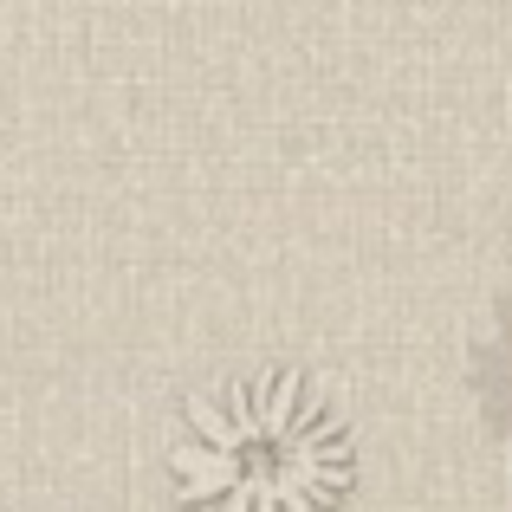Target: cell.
<instances>
[{"label":"cell","instance_id":"obj_2","mask_svg":"<svg viewBox=\"0 0 512 512\" xmlns=\"http://www.w3.org/2000/svg\"><path fill=\"white\" fill-rule=\"evenodd\" d=\"M467 383H474L480 415L493 422V435L512 448V299H500L493 318L480 325L474 357H467Z\"/></svg>","mask_w":512,"mask_h":512},{"label":"cell","instance_id":"obj_3","mask_svg":"<svg viewBox=\"0 0 512 512\" xmlns=\"http://www.w3.org/2000/svg\"><path fill=\"white\" fill-rule=\"evenodd\" d=\"M0 512H7V506H0Z\"/></svg>","mask_w":512,"mask_h":512},{"label":"cell","instance_id":"obj_1","mask_svg":"<svg viewBox=\"0 0 512 512\" xmlns=\"http://www.w3.org/2000/svg\"><path fill=\"white\" fill-rule=\"evenodd\" d=\"M175 461V500L195 512H331L350 487V441L338 415L273 370L188 402V441Z\"/></svg>","mask_w":512,"mask_h":512}]
</instances>
